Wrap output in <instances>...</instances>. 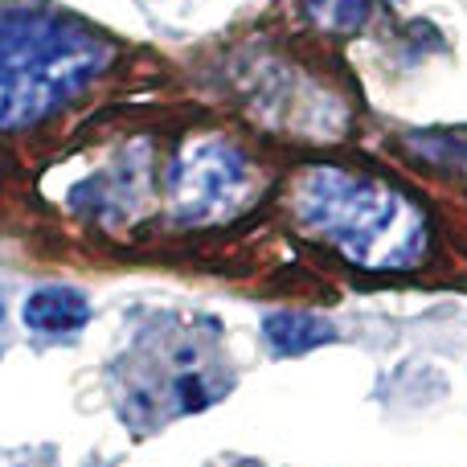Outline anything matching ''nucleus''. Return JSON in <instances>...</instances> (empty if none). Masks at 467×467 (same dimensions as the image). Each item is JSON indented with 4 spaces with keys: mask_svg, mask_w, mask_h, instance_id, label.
Instances as JSON below:
<instances>
[{
    "mask_svg": "<svg viewBox=\"0 0 467 467\" xmlns=\"http://www.w3.org/2000/svg\"><path fill=\"white\" fill-rule=\"evenodd\" d=\"M291 218L361 271H414L431 254V222L394 181L345 164H307L291 181Z\"/></svg>",
    "mask_w": 467,
    "mask_h": 467,
    "instance_id": "f257e3e1",
    "label": "nucleus"
},
{
    "mask_svg": "<svg viewBox=\"0 0 467 467\" xmlns=\"http://www.w3.org/2000/svg\"><path fill=\"white\" fill-rule=\"evenodd\" d=\"M103 29L57 8H0V131H29L115 66Z\"/></svg>",
    "mask_w": 467,
    "mask_h": 467,
    "instance_id": "f03ea898",
    "label": "nucleus"
},
{
    "mask_svg": "<svg viewBox=\"0 0 467 467\" xmlns=\"http://www.w3.org/2000/svg\"><path fill=\"white\" fill-rule=\"evenodd\" d=\"M258 197V169L226 136H189L164 164V205L177 226H226Z\"/></svg>",
    "mask_w": 467,
    "mask_h": 467,
    "instance_id": "7ed1b4c3",
    "label": "nucleus"
},
{
    "mask_svg": "<svg viewBox=\"0 0 467 467\" xmlns=\"http://www.w3.org/2000/svg\"><path fill=\"white\" fill-rule=\"evenodd\" d=\"M246 90V111L263 128L283 131V136L307 140V144H328L348 131V103L340 90H332L312 70L291 62H258L242 78Z\"/></svg>",
    "mask_w": 467,
    "mask_h": 467,
    "instance_id": "20e7f679",
    "label": "nucleus"
},
{
    "mask_svg": "<svg viewBox=\"0 0 467 467\" xmlns=\"http://www.w3.org/2000/svg\"><path fill=\"white\" fill-rule=\"evenodd\" d=\"M148 177H152V148H144V140H128L103 169H90L66 189V205L87 218L119 222L144 202Z\"/></svg>",
    "mask_w": 467,
    "mask_h": 467,
    "instance_id": "39448f33",
    "label": "nucleus"
},
{
    "mask_svg": "<svg viewBox=\"0 0 467 467\" xmlns=\"http://www.w3.org/2000/svg\"><path fill=\"white\" fill-rule=\"evenodd\" d=\"M90 320V304L82 291L74 287H62V283H54V287H37L29 299H25V324L37 332H74L82 328V324Z\"/></svg>",
    "mask_w": 467,
    "mask_h": 467,
    "instance_id": "423d86ee",
    "label": "nucleus"
},
{
    "mask_svg": "<svg viewBox=\"0 0 467 467\" xmlns=\"http://www.w3.org/2000/svg\"><path fill=\"white\" fill-rule=\"evenodd\" d=\"M263 337L279 357H299L320 345H332L337 328L324 316H312V312H271L263 320Z\"/></svg>",
    "mask_w": 467,
    "mask_h": 467,
    "instance_id": "0eeeda50",
    "label": "nucleus"
},
{
    "mask_svg": "<svg viewBox=\"0 0 467 467\" xmlns=\"http://www.w3.org/2000/svg\"><path fill=\"white\" fill-rule=\"evenodd\" d=\"M378 16V0H304V21L332 37H353Z\"/></svg>",
    "mask_w": 467,
    "mask_h": 467,
    "instance_id": "6e6552de",
    "label": "nucleus"
},
{
    "mask_svg": "<svg viewBox=\"0 0 467 467\" xmlns=\"http://www.w3.org/2000/svg\"><path fill=\"white\" fill-rule=\"evenodd\" d=\"M0 320H5V307H0Z\"/></svg>",
    "mask_w": 467,
    "mask_h": 467,
    "instance_id": "1a4fd4ad",
    "label": "nucleus"
}]
</instances>
